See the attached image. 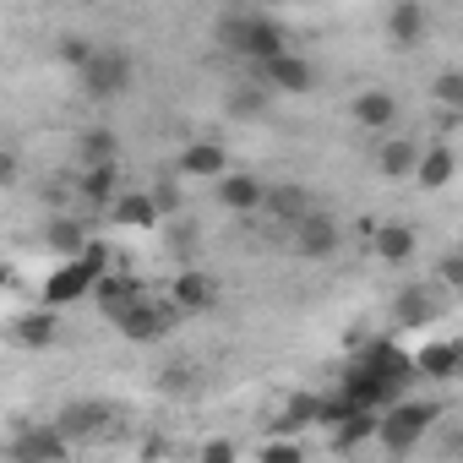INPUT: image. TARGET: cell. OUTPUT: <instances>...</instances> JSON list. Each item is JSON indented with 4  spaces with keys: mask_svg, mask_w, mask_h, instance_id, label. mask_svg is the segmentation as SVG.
<instances>
[{
    "mask_svg": "<svg viewBox=\"0 0 463 463\" xmlns=\"http://www.w3.org/2000/svg\"><path fill=\"white\" fill-rule=\"evenodd\" d=\"M392 322H398V327H430V322H436V295L420 289V284L398 289V295H392Z\"/></svg>",
    "mask_w": 463,
    "mask_h": 463,
    "instance_id": "obj_15",
    "label": "cell"
},
{
    "mask_svg": "<svg viewBox=\"0 0 463 463\" xmlns=\"http://www.w3.org/2000/svg\"><path fill=\"white\" fill-rule=\"evenodd\" d=\"M77 153H82V164H115V158H120V142H115V131L88 126L82 142H77Z\"/></svg>",
    "mask_w": 463,
    "mask_h": 463,
    "instance_id": "obj_29",
    "label": "cell"
},
{
    "mask_svg": "<svg viewBox=\"0 0 463 463\" xmlns=\"http://www.w3.org/2000/svg\"><path fill=\"white\" fill-rule=\"evenodd\" d=\"M104 268H109V246L104 241H93L82 257H66L50 279H44V306H71V300H82L88 289H99V279H104Z\"/></svg>",
    "mask_w": 463,
    "mask_h": 463,
    "instance_id": "obj_2",
    "label": "cell"
},
{
    "mask_svg": "<svg viewBox=\"0 0 463 463\" xmlns=\"http://www.w3.org/2000/svg\"><path fill=\"white\" fill-rule=\"evenodd\" d=\"M349 115H354V126H365V131H392V120H398V99L382 93V88H371V93H360V99L349 104Z\"/></svg>",
    "mask_w": 463,
    "mask_h": 463,
    "instance_id": "obj_13",
    "label": "cell"
},
{
    "mask_svg": "<svg viewBox=\"0 0 463 463\" xmlns=\"http://www.w3.org/2000/svg\"><path fill=\"white\" fill-rule=\"evenodd\" d=\"M175 169L180 175H196V180H218V175H229V153L218 142H191V147H180Z\"/></svg>",
    "mask_w": 463,
    "mask_h": 463,
    "instance_id": "obj_12",
    "label": "cell"
},
{
    "mask_svg": "<svg viewBox=\"0 0 463 463\" xmlns=\"http://www.w3.org/2000/svg\"><path fill=\"white\" fill-rule=\"evenodd\" d=\"M311 191L306 185H268V213L279 218V223H300L306 213H311Z\"/></svg>",
    "mask_w": 463,
    "mask_h": 463,
    "instance_id": "obj_20",
    "label": "cell"
},
{
    "mask_svg": "<svg viewBox=\"0 0 463 463\" xmlns=\"http://www.w3.org/2000/svg\"><path fill=\"white\" fill-rule=\"evenodd\" d=\"M158 202H153V191H131V196H115V207H109V218L120 223V229H153L158 223Z\"/></svg>",
    "mask_w": 463,
    "mask_h": 463,
    "instance_id": "obj_17",
    "label": "cell"
},
{
    "mask_svg": "<svg viewBox=\"0 0 463 463\" xmlns=\"http://www.w3.org/2000/svg\"><path fill=\"white\" fill-rule=\"evenodd\" d=\"M55 311V306H50ZM50 311H28V317H17L12 322V338L23 344V349H50L55 344V317Z\"/></svg>",
    "mask_w": 463,
    "mask_h": 463,
    "instance_id": "obj_23",
    "label": "cell"
},
{
    "mask_svg": "<svg viewBox=\"0 0 463 463\" xmlns=\"http://www.w3.org/2000/svg\"><path fill=\"white\" fill-rule=\"evenodd\" d=\"M425 6H420V0H398V6L387 12V39L392 44H403V50H414L420 39H425Z\"/></svg>",
    "mask_w": 463,
    "mask_h": 463,
    "instance_id": "obj_16",
    "label": "cell"
},
{
    "mask_svg": "<svg viewBox=\"0 0 463 463\" xmlns=\"http://www.w3.org/2000/svg\"><path fill=\"white\" fill-rule=\"evenodd\" d=\"M0 180H6V185H17V153H6V158H0Z\"/></svg>",
    "mask_w": 463,
    "mask_h": 463,
    "instance_id": "obj_37",
    "label": "cell"
},
{
    "mask_svg": "<svg viewBox=\"0 0 463 463\" xmlns=\"http://www.w3.org/2000/svg\"><path fill=\"white\" fill-rule=\"evenodd\" d=\"M430 93H436V104H441V109H463V71H458V66H447V71H436V82H430Z\"/></svg>",
    "mask_w": 463,
    "mask_h": 463,
    "instance_id": "obj_31",
    "label": "cell"
},
{
    "mask_svg": "<svg viewBox=\"0 0 463 463\" xmlns=\"http://www.w3.org/2000/svg\"><path fill=\"white\" fill-rule=\"evenodd\" d=\"M175 322H180V306H175V300H153V295H142L115 327H120L131 344H158L164 333H175Z\"/></svg>",
    "mask_w": 463,
    "mask_h": 463,
    "instance_id": "obj_5",
    "label": "cell"
},
{
    "mask_svg": "<svg viewBox=\"0 0 463 463\" xmlns=\"http://www.w3.org/2000/svg\"><path fill=\"white\" fill-rule=\"evenodd\" d=\"M436 279H441L447 289H463V246H447V251L436 257Z\"/></svg>",
    "mask_w": 463,
    "mask_h": 463,
    "instance_id": "obj_32",
    "label": "cell"
},
{
    "mask_svg": "<svg viewBox=\"0 0 463 463\" xmlns=\"http://www.w3.org/2000/svg\"><path fill=\"white\" fill-rule=\"evenodd\" d=\"M360 365H371L376 376H392V382H414L420 376V360L414 354H403L392 338H371V344H360V354H354Z\"/></svg>",
    "mask_w": 463,
    "mask_h": 463,
    "instance_id": "obj_9",
    "label": "cell"
},
{
    "mask_svg": "<svg viewBox=\"0 0 463 463\" xmlns=\"http://www.w3.org/2000/svg\"><path fill=\"white\" fill-rule=\"evenodd\" d=\"M66 452H71V436L61 430V420H50V425H23V430L12 436V447H6L12 463H61Z\"/></svg>",
    "mask_w": 463,
    "mask_h": 463,
    "instance_id": "obj_6",
    "label": "cell"
},
{
    "mask_svg": "<svg viewBox=\"0 0 463 463\" xmlns=\"http://www.w3.org/2000/svg\"><path fill=\"white\" fill-rule=\"evenodd\" d=\"M441 420V409L436 403H414V398H398V403H387L382 409V425H376V441L392 452V458H403V452H414L420 441H425V430Z\"/></svg>",
    "mask_w": 463,
    "mask_h": 463,
    "instance_id": "obj_3",
    "label": "cell"
},
{
    "mask_svg": "<svg viewBox=\"0 0 463 463\" xmlns=\"http://www.w3.org/2000/svg\"><path fill=\"white\" fill-rule=\"evenodd\" d=\"M44 246H50L55 257H82L93 241H88V229H82L77 218H50V223H44Z\"/></svg>",
    "mask_w": 463,
    "mask_h": 463,
    "instance_id": "obj_19",
    "label": "cell"
},
{
    "mask_svg": "<svg viewBox=\"0 0 463 463\" xmlns=\"http://www.w3.org/2000/svg\"><path fill=\"white\" fill-rule=\"evenodd\" d=\"M93 55H99V50H93L88 39H61V61H66V66H77V71H82Z\"/></svg>",
    "mask_w": 463,
    "mask_h": 463,
    "instance_id": "obj_33",
    "label": "cell"
},
{
    "mask_svg": "<svg viewBox=\"0 0 463 463\" xmlns=\"http://www.w3.org/2000/svg\"><path fill=\"white\" fill-rule=\"evenodd\" d=\"M289 241H295V246H289L295 257H311V262H322V257H333V251H338V223H333L322 207H311L300 223H289Z\"/></svg>",
    "mask_w": 463,
    "mask_h": 463,
    "instance_id": "obj_7",
    "label": "cell"
},
{
    "mask_svg": "<svg viewBox=\"0 0 463 463\" xmlns=\"http://www.w3.org/2000/svg\"><path fill=\"white\" fill-rule=\"evenodd\" d=\"M202 458H207V463H229V458H235V441H207Z\"/></svg>",
    "mask_w": 463,
    "mask_h": 463,
    "instance_id": "obj_35",
    "label": "cell"
},
{
    "mask_svg": "<svg viewBox=\"0 0 463 463\" xmlns=\"http://www.w3.org/2000/svg\"><path fill=\"white\" fill-rule=\"evenodd\" d=\"M142 295H147V289H142L137 279H109V273H104V279H99V289H93V300H99V311H104L109 322H120Z\"/></svg>",
    "mask_w": 463,
    "mask_h": 463,
    "instance_id": "obj_14",
    "label": "cell"
},
{
    "mask_svg": "<svg viewBox=\"0 0 463 463\" xmlns=\"http://www.w3.org/2000/svg\"><path fill=\"white\" fill-rule=\"evenodd\" d=\"M452 147H430V153H420V169H414V180L425 185V191H441L447 180H452Z\"/></svg>",
    "mask_w": 463,
    "mask_h": 463,
    "instance_id": "obj_26",
    "label": "cell"
},
{
    "mask_svg": "<svg viewBox=\"0 0 463 463\" xmlns=\"http://www.w3.org/2000/svg\"><path fill=\"white\" fill-rule=\"evenodd\" d=\"M77 82H82L88 99L109 104V99H120V93L131 88V55H120V50H99V55L77 71Z\"/></svg>",
    "mask_w": 463,
    "mask_h": 463,
    "instance_id": "obj_4",
    "label": "cell"
},
{
    "mask_svg": "<svg viewBox=\"0 0 463 463\" xmlns=\"http://www.w3.org/2000/svg\"><path fill=\"white\" fill-rule=\"evenodd\" d=\"M82 202L115 207V164H82Z\"/></svg>",
    "mask_w": 463,
    "mask_h": 463,
    "instance_id": "obj_27",
    "label": "cell"
},
{
    "mask_svg": "<svg viewBox=\"0 0 463 463\" xmlns=\"http://www.w3.org/2000/svg\"><path fill=\"white\" fill-rule=\"evenodd\" d=\"M376 257H382V262H409V257H414V229H409V223L376 229Z\"/></svg>",
    "mask_w": 463,
    "mask_h": 463,
    "instance_id": "obj_25",
    "label": "cell"
},
{
    "mask_svg": "<svg viewBox=\"0 0 463 463\" xmlns=\"http://www.w3.org/2000/svg\"><path fill=\"white\" fill-rule=\"evenodd\" d=\"M153 202H158V207H164V213H169V207H175V202H180V196H175V185H169V180H158V185H153Z\"/></svg>",
    "mask_w": 463,
    "mask_h": 463,
    "instance_id": "obj_36",
    "label": "cell"
},
{
    "mask_svg": "<svg viewBox=\"0 0 463 463\" xmlns=\"http://www.w3.org/2000/svg\"><path fill=\"white\" fill-rule=\"evenodd\" d=\"M257 77H262L273 93H311V88H317V66H311L306 55H289V50L273 55V61H262Z\"/></svg>",
    "mask_w": 463,
    "mask_h": 463,
    "instance_id": "obj_8",
    "label": "cell"
},
{
    "mask_svg": "<svg viewBox=\"0 0 463 463\" xmlns=\"http://www.w3.org/2000/svg\"><path fill=\"white\" fill-rule=\"evenodd\" d=\"M414 360H420V376H458L463 371V344L441 338V344H425Z\"/></svg>",
    "mask_w": 463,
    "mask_h": 463,
    "instance_id": "obj_24",
    "label": "cell"
},
{
    "mask_svg": "<svg viewBox=\"0 0 463 463\" xmlns=\"http://www.w3.org/2000/svg\"><path fill=\"white\" fill-rule=\"evenodd\" d=\"M376 425H382V409H354V414H344V420L333 425V452H354L360 441L376 436Z\"/></svg>",
    "mask_w": 463,
    "mask_h": 463,
    "instance_id": "obj_18",
    "label": "cell"
},
{
    "mask_svg": "<svg viewBox=\"0 0 463 463\" xmlns=\"http://www.w3.org/2000/svg\"><path fill=\"white\" fill-rule=\"evenodd\" d=\"M55 420H61V430H66L71 441H82V436H99V430H104L109 409H104V403H66Z\"/></svg>",
    "mask_w": 463,
    "mask_h": 463,
    "instance_id": "obj_21",
    "label": "cell"
},
{
    "mask_svg": "<svg viewBox=\"0 0 463 463\" xmlns=\"http://www.w3.org/2000/svg\"><path fill=\"white\" fill-rule=\"evenodd\" d=\"M218 44H223L229 55H241V61L262 66V61L284 55V28H279L273 17H246V12H235V17L218 23Z\"/></svg>",
    "mask_w": 463,
    "mask_h": 463,
    "instance_id": "obj_1",
    "label": "cell"
},
{
    "mask_svg": "<svg viewBox=\"0 0 463 463\" xmlns=\"http://www.w3.org/2000/svg\"><path fill=\"white\" fill-rule=\"evenodd\" d=\"M218 202L229 213H268V185L257 175H218Z\"/></svg>",
    "mask_w": 463,
    "mask_h": 463,
    "instance_id": "obj_11",
    "label": "cell"
},
{
    "mask_svg": "<svg viewBox=\"0 0 463 463\" xmlns=\"http://www.w3.org/2000/svg\"><path fill=\"white\" fill-rule=\"evenodd\" d=\"M376 169H382L387 180H409V175L420 169V147H414L409 137H392V142L376 153Z\"/></svg>",
    "mask_w": 463,
    "mask_h": 463,
    "instance_id": "obj_22",
    "label": "cell"
},
{
    "mask_svg": "<svg viewBox=\"0 0 463 463\" xmlns=\"http://www.w3.org/2000/svg\"><path fill=\"white\" fill-rule=\"evenodd\" d=\"M169 300L180 306V317H202V311H213V306H218V279H207V273L185 268V273H175Z\"/></svg>",
    "mask_w": 463,
    "mask_h": 463,
    "instance_id": "obj_10",
    "label": "cell"
},
{
    "mask_svg": "<svg viewBox=\"0 0 463 463\" xmlns=\"http://www.w3.org/2000/svg\"><path fill=\"white\" fill-rule=\"evenodd\" d=\"M284 430H300V425H322V398L317 392H300V398H289V409H284V420H279Z\"/></svg>",
    "mask_w": 463,
    "mask_h": 463,
    "instance_id": "obj_30",
    "label": "cell"
},
{
    "mask_svg": "<svg viewBox=\"0 0 463 463\" xmlns=\"http://www.w3.org/2000/svg\"><path fill=\"white\" fill-rule=\"evenodd\" d=\"M268 93H273V88H268L262 77H257L251 88H235V93H229V115H235V120H262V115H268Z\"/></svg>",
    "mask_w": 463,
    "mask_h": 463,
    "instance_id": "obj_28",
    "label": "cell"
},
{
    "mask_svg": "<svg viewBox=\"0 0 463 463\" xmlns=\"http://www.w3.org/2000/svg\"><path fill=\"white\" fill-rule=\"evenodd\" d=\"M262 458H268V463H295V458H300V447H295V441H268V447H262Z\"/></svg>",
    "mask_w": 463,
    "mask_h": 463,
    "instance_id": "obj_34",
    "label": "cell"
}]
</instances>
